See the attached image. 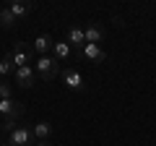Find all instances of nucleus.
<instances>
[{"label":"nucleus","instance_id":"1","mask_svg":"<svg viewBox=\"0 0 156 146\" xmlns=\"http://www.w3.org/2000/svg\"><path fill=\"white\" fill-rule=\"evenodd\" d=\"M34 71H37V76L42 81H52L57 76V60L52 55H39L37 57V68H34Z\"/></svg>","mask_w":156,"mask_h":146},{"label":"nucleus","instance_id":"2","mask_svg":"<svg viewBox=\"0 0 156 146\" xmlns=\"http://www.w3.org/2000/svg\"><path fill=\"white\" fill-rule=\"evenodd\" d=\"M13 76H16V86H21V89H31V86L37 84V71H34V65L16 68Z\"/></svg>","mask_w":156,"mask_h":146},{"label":"nucleus","instance_id":"3","mask_svg":"<svg viewBox=\"0 0 156 146\" xmlns=\"http://www.w3.org/2000/svg\"><path fill=\"white\" fill-rule=\"evenodd\" d=\"M62 84H65L70 91H83V89H86L83 76H81L76 68H65V71H62Z\"/></svg>","mask_w":156,"mask_h":146},{"label":"nucleus","instance_id":"4","mask_svg":"<svg viewBox=\"0 0 156 146\" xmlns=\"http://www.w3.org/2000/svg\"><path fill=\"white\" fill-rule=\"evenodd\" d=\"M0 115L11 118V120H18L23 115V104L16 102V99H0Z\"/></svg>","mask_w":156,"mask_h":146},{"label":"nucleus","instance_id":"5","mask_svg":"<svg viewBox=\"0 0 156 146\" xmlns=\"http://www.w3.org/2000/svg\"><path fill=\"white\" fill-rule=\"evenodd\" d=\"M8 144L11 146H34L31 128H16L11 136H8Z\"/></svg>","mask_w":156,"mask_h":146},{"label":"nucleus","instance_id":"6","mask_svg":"<svg viewBox=\"0 0 156 146\" xmlns=\"http://www.w3.org/2000/svg\"><path fill=\"white\" fill-rule=\"evenodd\" d=\"M8 55H11V60H13V65H16V68L31 65V52H29L23 45H16V50H13V52H8Z\"/></svg>","mask_w":156,"mask_h":146},{"label":"nucleus","instance_id":"7","mask_svg":"<svg viewBox=\"0 0 156 146\" xmlns=\"http://www.w3.org/2000/svg\"><path fill=\"white\" fill-rule=\"evenodd\" d=\"M81 55H83L86 60H91V63H104V60H107V52L101 50L99 45H89V42L83 45V50H81Z\"/></svg>","mask_w":156,"mask_h":146},{"label":"nucleus","instance_id":"8","mask_svg":"<svg viewBox=\"0 0 156 146\" xmlns=\"http://www.w3.org/2000/svg\"><path fill=\"white\" fill-rule=\"evenodd\" d=\"M31 3H26V0H13V3H8V11H11L13 13V18H16V21H18V18H26L29 16V13H31Z\"/></svg>","mask_w":156,"mask_h":146},{"label":"nucleus","instance_id":"9","mask_svg":"<svg viewBox=\"0 0 156 146\" xmlns=\"http://www.w3.org/2000/svg\"><path fill=\"white\" fill-rule=\"evenodd\" d=\"M83 34H86V42H89V45H99L101 37H104V29H101L96 21H89L86 29H83Z\"/></svg>","mask_w":156,"mask_h":146},{"label":"nucleus","instance_id":"10","mask_svg":"<svg viewBox=\"0 0 156 146\" xmlns=\"http://www.w3.org/2000/svg\"><path fill=\"white\" fill-rule=\"evenodd\" d=\"M52 45H55V39H52L50 34H39L37 39L31 42V47H34V52H39V55H47V52L52 50Z\"/></svg>","mask_w":156,"mask_h":146},{"label":"nucleus","instance_id":"11","mask_svg":"<svg viewBox=\"0 0 156 146\" xmlns=\"http://www.w3.org/2000/svg\"><path fill=\"white\" fill-rule=\"evenodd\" d=\"M68 45L70 47H81V50H83V45H86V34H83V29L81 26H70L68 29Z\"/></svg>","mask_w":156,"mask_h":146},{"label":"nucleus","instance_id":"12","mask_svg":"<svg viewBox=\"0 0 156 146\" xmlns=\"http://www.w3.org/2000/svg\"><path fill=\"white\" fill-rule=\"evenodd\" d=\"M31 136H34V141H47L52 136V125L47 123V120H42V123H37L31 128Z\"/></svg>","mask_w":156,"mask_h":146},{"label":"nucleus","instance_id":"13","mask_svg":"<svg viewBox=\"0 0 156 146\" xmlns=\"http://www.w3.org/2000/svg\"><path fill=\"white\" fill-rule=\"evenodd\" d=\"M52 57L55 60H68L70 57V45L68 42H55L52 45Z\"/></svg>","mask_w":156,"mask_h":146},{"label":"nucleus","instance_id":"14","mask_svg":"<svg viewBox=\"0 0 156 146\" xmlns=\"http://www.w3.org/2000/svg\"><path fill=\"white\" fill-rule=\"evenodd\" d=\"M13 71H16V65H13L11 55H5V57H3V60H0V78L5 81V78H8V76H11Z\"/></svg>","mask_w":156,"mask_h":146},{"label":"nucleus","instance_id":"15","mask_svg":"<svg viewBox=\"0 0 156 146\" xmlns=\"http://www.w3.org/2000/svg\"><path fill=\"white\" fill-rule=\"evenodd\" d=\"M0 26H3V29H13V26H16V18H13L11 11H8V5L0 8Z\"/></svg>","mask_w":156,"mask_h":146},{"label":"nucleus","instance_id":"16","mask_svg":"<svg viewBox=\"0 0 156 146\" xmlns=\"http://www.w3.org/2000/svg\"><path fill=\"white\" fill-rule=\"evenodd\" d=\"M0 99H13V86L8 84V81L0 84Z\"/></svg>","mask_w":156,"mask_h":146},{"label":"nucleus","instance_id":"17","mask_svg":"<svg viewBox=\"0 0 156 146\" xmlns=\"http://www.w3.org/2000/svg\"><path fill=\"white\" fill-rule=\"evenodd\" d=\"M0 130H3V133H8V136H11L13 130H16V120L5 118V120H3V125H0Z\"/></svg>","mask_w":156,"mask_h":146},{"label":"nucleus","instance_id":"18","mask_svg":"<svg viewBox=\"0 0 156 146\" xmlns=\"http://www.w3.org/2000/svg\"><path fill=\"white\" fill-rule=\"evenodd\" d=\"M34 146H52V144H50V141H37Z\"/></svg>","mask_w":156,"mask_h":146},{"label":"nucleus","instance_id":"19","mask_svg":"<svg viewBox=\"0 0 156 146\" xmlns=\"http://www.w3.org/2000/svg\"><path fill=\"white\" fill-rule=\"evenodd\" d=\"M0 146H11V144H8V141H5V144H0Z\"/></svg>","mask_w":156,"mask_h":146}]
</instances>
